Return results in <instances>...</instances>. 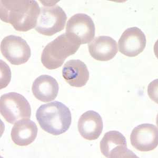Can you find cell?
Segmentation results:
<instances>
[{"mask_svg":"<svg viewBox=\"0 0 158 158\" xmlns=\"http://www.w3.org/2000/svg\"><path fill=\"white\" fill-rule=\"evenodd\" d=\"M79 133L85 139L96 140L102 132V118L99 113L89 110L82 114L78 121Z\"/></svg>","mask_w":158,"mask_h":158,"instance_id":"11","label":"cell"},{"mask_svg":"<svg viewBox=\"0 0 158 158\" xmlns=\"http://www.w3.org/2000/svg\"><path fill=\"white\" fill-rule=\"evenodd\" d=\"M62 76L71 86L80 88L86 85L90 74L83 62L80 60H71L64 65Z\"/></svg>","mask_w":158,"mask_h":158,"instance_id":"12","label":"cell"},{"mask_svg":"<svg viewBox=\"0 0 158 158\" xmlns=\"http://www.w3.org/2000/svg\"><path fill=\"white\" fill-rule=\"evenodd\" d=\"M0 112L11 124H15L23 118H30L31 116V108L28 101L16 92L4 94L1 97Z\"/></svg>","mask_w":158,"mask_h":158,"instance_id":"4","label":"cell"},{"mask_svg":"<svg viewBox=\"0 0 158 158\" xmlns=\"http://www.w3.org/2000/svg\"><path fill=\"white\" fill-rule=\"evenodd\" d=\"M59 90L57 81L48 75H42L37 77L32 88L34 97L43 102L54 100L58 95Z\"/></svg>","mask_w":158,"mask_h":158,"instance_id":"14","label":"cell"},{"mask_svg":"<svg viewBox=\"0 0 158 158\" xmlns=\"http://www.w3.org/2000/svg\"><path fill=\"white\" fill-rule=\"evenodd\" d=\"M36 118L44 131L54 135L67 132L70 128L72 121L69 109L59 101L41 106L37 110Z\"/></svg>","mask_w":158,"mask_h":158,"instance_id":"2","label":"cell"},{"mask_svg":"<svg viewBox=\"0 0 158 158\" xmlns=\"http://www.w3.org/2000/svg\"><path fill=\"white\" fill-rule=\"evenodd\" d=\"M100 150L106 158H138L127 148L126 138L118 131H109L104 135L101 141Z\"/></svg>","mask_w":158,"mask_h":158,"instance_id":"7","label":"cell"},{"mask_svg":"<svg viewBox=\"0 0 158 158\" xmlns=\"http://www.w3.org/2000/svg\"><path fill=\"white\" fill-rule=\"evenodd\" d=\"M40 12L35 0H1L0 18L16 31L27 32L35 27Z\"/></svg>","mask_w":158,"mask_h":158,"instance_id":"1","label":"cell"},{"mask_svg":"<svg viewBox=\"0 0 158 158\" xmlns=\"http://www.w3.org/2000/svg\"><path fill=\"white\" fill-rule=\"evenodd\" d=\"M38 127L35 122L29 118H23L15 123L11 131V138L19 146H27L35 140Z\"/></svg>","mask_w":158,"mask_h":158,"instance_id":"15","label":"cell"},{"mask_svg":"<svg viewBox=\"0 0 158 158\" xmlns=\"http://www.w3.org/2000/svg\"><path fill=\"white\" fill-rule=\"evenodd\" d=\"M80 45L79 40L72 34H61L44 48L41 55L42 63L49 70L58 69L69 56L76 53Z\"/></svg>","mask_w":158,"mask_h":158,"instance_id":"3","label":"cell"},{"mask_svg":"<svg viewBox=\"0 0 158 158\" xmlns=\"http://www.w3.org/2000/svg\"><path fill=\"white\" fill-rule=\"evenodd\" d=\"M95 27L93 20L85 13H77L67 22L66 33L77 38L81 44L90 43L95 36Z\"/></svg>","mask_w":158,"mask_h":158,"instance_id":"8","label":"cell"},{"mask_svg":"<svg viewBox=\"0 0 158 158\" xmlns=\"http://www.w3.org/2000/svg\"><path fill=\"white\" fill-rule=\"evenodd\" d=\"M67 20L66 13L60 6L42 7L35 30L44 35L52 36L63 30Z\"/></svg>","mask_w":158,"mask_h":158,"instance_id":"5","label":"cell"},{"mask_svg":"<svg viewBox=\"0 0 158 158\" xmlns=\"http://www.w3.org/2000/svg\"><path fill=\"white\" fill-rule=\"evenodd\" d=\"M2 63L3 64V66L1 64V65H2L3 68V73L4 77L2 79H1V82L3 80V82L1 83V89L4 88L5 87L9 85L10 81L11 80V71H10V69L9 68V66L6 64L4 62H3L1 60Z\"/></svg>","mask_w":158,"mask_h":158,"instance_id":"16","label":"cell"},{"mask_svg":"<svg viewBox=\"0 0 158 158\" xmlns=\"http://www.w3.org/2000/svg\"><path fill=\"white\" fill-rule=\"evenodd\" d=\"M1 51L7 61L15 65L27 62L31 56L30 47L25 40L14 35H10L2 40Z\"/></svg>","mask_w":158,"mask_h":158,"instance_id":"6","label":"cell"},{"mask_svg":"<svg viewBox=\"0 0 158 158\" xmlns=\"http://www.w3.org/2000/svg\"><path fill=\"white\" fill-rule=\"evenodd\" d=\"M130 141L132 146L138 151H152L158 146V128L150 123L140 124L132 131Z\"/></svg>","mask_w":158,"mask_h":158,"instance_id":"9","label":"cell"},{"mask_svg":"<svg viewBox=\"0 0 158 158\" xmlns=\"http://www.w3.org/2000/svg\"><path fill=\"white\" fill-rule=\"evenodd\" d=\"M88 48L91 56L98 61H109L118 52L117 42L108 36L96 37L89 44Z\"/></svg>","mask_w":158,"mask_h":158,"instance_id":"13","label":"cell"},{"mask_svg":"<svg viewBox=\"0 0 158 158\" xmlns=\"http://www.w3.org/2000/svg\"><path fill=\"white\" fill-rule=\"evenodd\" d=\"M147 43L146 35L137 27L128 28L124 31L118 40V51L129 57H135L145 49Z\"/></svg>","mask_w":158,"mask_h":158,"instance_id":"10","label":"cell"}]
</instances>
